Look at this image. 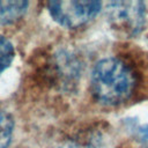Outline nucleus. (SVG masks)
<instances>
[{"label":"nucleus","mask_w":148,"mask_h":148,"mask_svg":"<svg viewBox=\"0 0 148 148\" xmlns=\"http://www.w3.org/2000/svg\"><path fill=\"white\" fill-rule=\"evenodd\" d=\"M29 3L23 0H0V23L8 24L17 21L27 12Z\"/></svg>","instance_id":"nucleus-4"},{"label":"nucleus","mask_w":148,"mask_h":148,"mask_svg":"<svg viewBox=\"0 0 148 148\" xmlns=\"http://www.w3.org/2000/svg\"><path fill=\"white\" fill-rule=\"evenodd\" d=\"M15 56L13 44L2 35H0V73H2L12 64Z\"/></svg>","instance_id":"nucleus-6"},{"label":"nucleus","mask_w":148,"mask_h":148,"mask_svg":"<svg viewBox=\"0 0 148 148\" xmlns=\"http://www.w3.org/2000/svg\"><path fill=\"white\" fill-rule=\"evenodd\" d=\"M60 148H95V146H94V140L89 141L86 145H83V142H73V141H71V142L65 143Z\"/></svg>","instance_id":"nucleus-7"},{"label":"nucleus","mask_w":148,"mask_h":148,"mask_svg":"<svg viewBox=\"0 0 148 148\" xmlns=\"http://www.w3.org/2000/svg\"><path fill=\"white\" fill-rule=\"evenodd\" d=\"M49 13L56 22L66 28H77L91 21L102 8L99 1L61 0L47 3Z\"/></svg>","instance_id":"nucleus-3"},{"label":"nucleus","mask_w":148,"mask_h":148,"mask_svg":"<svg viewBox=\"0 0 148 148\" xmlns=\"http://www.w3.org/2000/svg\"><path fill=\"white\" fill-rule=\"evenodd\" d=\"M14 132L13 117L3 110H0V148H7L12 141Z\"/></svg>","instance_id":"nucleus-5"},{"label":"nucleus","mask_w":148,"mask_h":148,"mask_svg":"<svg viewBox=\"0 0 148 148\" xmlns=\"http://www.w3.org/2000/svg\"><path fill=\"white\" fill-rule=\"evenodd\" d=\"M90 86L97 101L106 105H117L130 98L135 79L125 62L109 57L101 59L94 66Z\"/></svg>","instance_id":"nucleus-1"},{"label":"nucleus","mask_w":148,"mask_h":148,"mask_svg":"<svg viewBox=\"0 0 148 148\" xmlns=\"http://www.w3.org/2000/svg\"><path fill=\"white\" fill-rule=\"evenodd\" d=\"M105 17L112 30L131 38L145 27L146 6L142 1H111L105 6Z\"/></svg>","instance_id":"nucleus-2"}]
</instances>
